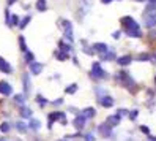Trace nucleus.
<instances>
[{
  "instance_id": "8fccbe9b",
  "label": "nucleus",
  "mask_w": 156,
  "mask_h": 141,
  "mask_svg": "<svg viewBox=\"0 0 156 141\" xmlns=\"http://www.w3.org/2000/svg\"><path fill=\"white\" fill-rule=\"evenodd\" d=\"M154 82H156V76H154Z\"/></svg>"
},
{
  "instance_id": "79ce46f5",
  "label": "nucleus",
  "mask_w": 156,
  "mask_h": 141,
  "mask_svg": "<svg viewBox=\"0 0 156 141\" xmlns=\"http://www.w3.org/2000/svg\"><path fill=\"white\" fill-rule=\"evenodd\" d=\"M60 124H62V125H66V124H68V120H66V117H63V119L60 120Z\"/></svg>"
},
{
  "instance_id": "7ed1b4c3",
  "label": "nucleus",
  "mask_w": 156,
  "mask_h": 141,
  "mask_svg": "<svg viewBox=\"0 0 156 141\" xmlns=\"http://www.w3.org/2000/svg\"><path fill=\"white\" fill-rule=\"evenodd\" d=\"M60 22V25H62V29H63V33H65V36H66V40L68 41H73L74 40V35H73V24H71V21H68V19H58Z\"/></svg>"
},
{
  "instance_id": "473e14b6",
  "label": "nucleus",
  "mask_w": 156,
  "mask_h": 141,
  "mask_svg": "<svg viewBox=\"0 0 156 141\" xmlns=\"http://www.w3.org/2000/svg\"><path fill=\"white\" fill-rule=\"evenodd\" d=\"M153 11H156V5L154 3H148L147 8H145V13H153Z\"/></svg>"
},
{
  "instance_id": "72a5a7b5",
  "label": "nucleus",
  "mask_w": 156,
  "mask_h": 141,
  "mask_svg": "<svg viewBox=\"0 0 156 141\" xmlns=\"http://www.w3.org/2000/svg\"><path fill=\"white\" fill-rule=\"evenodd\" d=\"M128 116H129V119H131V120H136V117L139 116V111H137V109H133Z\"/></svg>"
},
{
  "instance_id": "c9c22d12",
  "label": "nucleus",
  "mask_w": 156,
  "mask_h": 141,
  "mask_svg": "<svg viewBox=\"0 0 156 141\" xmlns=\"http://www.w3.org/2000/svg\"><path fill=\"white\" fill-rule=\"evenodd\" d=\"M62 103H63V98H57V100L52 101V105H54V106H60Z\"/></svg>"
},
{
  "instance_id": "4be33fe9",
  "label": "nucleus",
  "mask_w": 156,
  "mask_h": 141,
  "mask_svg": "<svg viewBox=\"0 0 156 141\" xmlns=\"http://www.w3.org/2000/svg\"><path fill=\"white\" fill-rule=\"evenodd\" d=\"M24 60H25V63H32V62H35V54L32 52V51H27V52H24Z\"/></svg>"
},
{
  "instance_id": "f8f14e48",
  "label": "nucleus",
  "mask_w": 156,
  "mask_h": 141,
  "mask_svg": "<svg viewBox=\"0 0 156 141\" xmlns=\"http://www.w3.org/2000/svg\"><path fill=\"white\" fill-rule=\"evenodd\" d=\"M99 105L103 108H112L114 106V98L109 97V95H104V97L99 98Z\"/></svg>"
},
{
  "instance_id": "a878e982",
  "label": "nucleus",
  "mask_w": 156,
  "mask_h": 141,
  "mask_svg": "<svg viewBox=\"0 0 156 141\" xmlns=\"http://www.w3.org/2000/svg\"><path fill=\"white\" fill-rule=\"evenodd\" d=\"M101 59H103V60H114L117 57H115V52L114 51H107L106 54H101Z\"/></svg>"
},
{
  "instance_id": "f3484780",
  "label": "nucleus",
  "mask_w": 156,
  "mask_h": 141,
  "mask_svg": "<svg viewBox=\"0 0 156 141\" xmlns=\"http://www.w3.org/2000/svg\"><path fill=\"white\" fill-rule=\"evenodd\" d=\"M120 120H122V117L118 116V114H112V116H109V117L106 119V122H107V124L111 125V127L118 125V124H120Z\"/></svg>"
},
{
  "instance_id": "de8ad7c7",
  "label": "nucleus",
  "mask_w": 156,
  "mask_h": 141,
  "mask_svg": "<svg viewBox=\"0 0 156 141\" xmlns=\"http://www.w3.org/2000/svg\"><path fill=\"white\" fill-rule=\"evenodd\" d=\"M134 2H145V0H134Z\"/></svg>"
},
{
  "instance_id": "ddd939ff",
  "label": "nucleus",
  "mask_w": 156,
  "mask_h": 141,
  "mask_svg": "<svg viewBox=\"0 0 156 141\" xmlns=\"http://www.w3.org/2000/svg\"><path fill=\"white\" fill-rule=\"evenodd\" d=\"M19 114H21V117H22V119H30V117L33 116V111H32L29 106H24V105H21Z\"/></svg>"
},
{
  "instance_id": "e433bc0d",
  "label": "nucleus",
  "mask_w": 156,
  "mask_h": 141,
  "mask_svg": "<svg viewBox=\"0 0 156 141\" xmlns=\"http://www.w3.org/2000/svg\"><path fill=\"white\" fill-rule=\"evenodd\" d=\"M140 131H144L145 135H150V128L145 127V125H140Z\"/></svg>"
},
{
  "instance_id": "f704fd0d",
  "label": "nucleus",
  "mask_w": 156,
  "mask_h": 141,
  "mask_svg": "<svg viewBox=\"0 0 156 141\" xmlns=\"http://www.w3.org/2000/svg\"><path fill=\"white\" fill-rule=\"evenodd\" d=\"M117 114L118 116H128V114H129V111H128V109H125V108H122V109H118V112H117Z\"/></svg>"
},
{
  "instance_id": "20e7f679",
  "label": "nucleus",
  "mask_w": 156,
  "mask_h": 141,
  "mask_svg": "<svg viewBox=\"0 0 156 141\" xmlns=\"http://www.w3.org/2000/svg\"><path fill=\"white\" fill-rule=\"evenodd\" d=\"M98 133L104 138H111L112 136V127L107 124V122H103V124L98 125Z\"/></svg>"
},
{
  "instance_id": "2eb2a0df",
  "label": "nucleus",
  "mask_w": 156,
  "mask_h": 141,
  "mask_svg": "<svg viewBox=\"0 0 156 141\" xmlns=\"http://www.w3.org/2000/svg\"><path fill=\"white\" fill-rule=\"evenodd\" d=\"M93 49H95V52L106 54V52L109 51V46H107L106 43H95V44H93Z\"/></svg>"
},
{
  "instance_id": "cd10ccee",
  "label": "nucleus",
  "mask_w": 156,
  "mask_h": 141,
  "mask_svg": "<svg viewBox=\"0 0 156 141\" xmlns=\"http://www.w3.org/2000/svg\"><path fill=\"white\" fill-rule=\"evenodd\" d=\"M137 60L139 62H148V60H151V55L148 52H142V54L137 55Z\"/></svg>"
},
{
  "instance_id": "a211bd4d",
  "label": "nucleus",
  "mask_w": 156,
  "mask_h": 141,
  "mask_svg": "<svg viewBox=\"0 0 156 141\" xmlns=\"http://www.w3.org/2000/svg\"><path fill=\"white\" fill-rule=\"evenodd\" d=\"M55 54V57H57V60H60V62H66L68 59H69V52H65V51H55L54 52Z\"/></svg>"
},
{
  "instance_id": "c03bdc74",
  "label": "nucleus",
  "mask_w": 156,
  "mask_h": 141,
  "mask_svg": "<svg viewBox=\"0 0 156 141\" xmlns=\"http://www.w3.org/2000/svg\"><path fill=\"white\" fill-rule=\"evenodd\" d=\"M101 2H103L104 5H107V3H111V2H112V0H101Z\"/></svg>"
},
{
  "instance_id": "39448f33",
  "label": "nucleus",
  "mask_w": 156,
  "mask_h": 141,
  "mask_svg": "<svg viewBox=\"0 0 156 141\" xmlns=\"http://www.w3.org/2000/svg\"><path fill=\"white\" fill-rule=\"evenodd\" d=\"M48 117H49V125H48V128H52V124H54V122L62 120L63 117H66V116H65V112H62V111H54V112H51Z\"/></svg>"
},
{
  "instance_id": "b1692460",
  "label": "nucleus",
  "mask_w": 156,
  "mask_h": 141,
  "mask_svg": "<svg viewBox=\"0 0 156 141\" xmlns=\"http://www.w3.org/2000/svg\"><path fill=\"white\" fill-rule=\"evenodd\" d=\"M17 41H19V48H21V51H22V52H27V51H29V48H27V43H25V38H24L22 35H19Z\"/></svg>"
},
{
  "instance_id": "6e6552de",
  "label": "nucleus",
  "mask_w": 156,
  "mask_h": 141,
  "mask_svg": "<svg viewBox=\"0 0 156 141\" xmlns=\"http://www.w3.org/2000/svg\"><path fill=\"white\" fill-rule=\"evenodd\" d=\"M22 84H24V95L27 98V97H29V93H30V89H32V86H30V76L27 73L22 74Z\"/></svg>"
},
{
  "instance_id": "9b49d317",
  "label": "nucleus",
  "mask_w": 156,
  "mask_h": 141,
  "mask_svg": "<svg viewBox=\"0 0 156 141\" xmlns=\"http://www.w3.org/2000/svg\"><path fill=\"white\" fill-rule=\"evenodd\" d=\"M29 71H30L32 74H41V71H43V63H40V62H32V63L29 65Z\"/></svg>"
},
{
  "instance_id": "09e8293b",
  "label": "nucleus",
  "mask_w": 156,
  "mask_h": 141,
  "mask_svg": "<svg viewBox=\"0 0 156 141\" xmlns=\"http://www.w3.org/2000/svg\"><path fill=\"white\" fill-rule=\"evenodd\" d=\"M0 141H5V138H2V139H0Z\"/></svg>"
},
{
  "instance_id": "5701e85b",
  "label": "nucleus",
  "mask_w": 156,
  "mask_h": 141,
  "mask_svg": "<svg viewBox=\"0 0 156 141\" xmlns=\"http://www.w3.org/2000/svg\"><path fill=\"white\" fill-rule=\"evenodd\" d=\"M30 21H32V16H29V14H27L25 17H22V19H21V22H19V29H22V30H24L25 27L30 24Z\"/></svg>"
},
{
  "instance_id": "412c9836",
  "label": "nucleus",
  "mask_w": 156,
  "mask_h": 141,
  "mask_svg": "<svg viewBox=\"0 0 156 141\" xmlns=\"http://www.w3.org/2000/svg\"><path fill=\"white\" fill-rule=\"evenodd\" d=\"M36 10L38 11H41V13H44L46 10H48V2L46 0H36Z\"/></svg>"
},
{
  "instance_id": "49530a36",
  "label": "nucleus",
  "mask_w": 156,
  "mask_h": 141,
  "mask_svg": "<svg viewBox=\"0 0 156 141\" xmlns=\"http://www.w3.org/2000/svg\"><path fill=\"white\" fill-rule=\"evenodd\" d=\"M148 2H150V3H154V5H156V0H148Z\"/></svg>"
},
{
  "instance_id": "393cba45",
  "label": "nucleus",
  "mask_w": 156,
  "mask_h": 141,
  "mask_svg": "<svg viewBox=\"0 0 156 141\" xmlns=\"http://www.w3.org/2000/svg\"><path fill=\"white\" fill-rule=\"evenodd\" d=\"M13 101L17 103V105H24V101H25V95L24 93H16V95L13 97Z\"/></svg>"
},
{
  "instance_id": "a18cd8bd",
  "label": "nucleus",
  "mask_w": 156,
  "mask_h": 141,
  "mask_svg": "<svg viewBox=\"0 0 156 141\" xmlns=\"http://www.w3.org/2000/svg\"><path fill=\"white\" fill-rule=\"evenodd\" d=\"M57 141H68L66 138H60V139H57Z\"/></svg>"
},
{
  "instance_id": "37998d69",
  "label": "nucleus",
  "mask_w": 156,
  "mask_h": 141,
  "mask_svg": "<svg viewBox=\"0 0 156 141\" xmlns=\"http://www.w3.org/2000/svg\"><path fill=\"white\" fill-rule=\"evenodd\" d=\"M148 139H150V141H156V136H153V135H148Z\"/></svg>"
},
{
  "instance_id": "bb28decb",
  "label": "nucleus",
  "mask_w": 156,
  "mask_h": 141,
  "mask_svg": "<svg viewBox=\"0 0 156 141\" xmlns=\"http://www.w3.org/2000/svg\"><path fill=\"white\" fill-rule=\"evenodd\" d=\"M14 127L19 130V131H22V133H24V131H27V124H25V122H22V120L14 122Z\"/></svg>"
},
{
  "instance_id": "0eeeda50",
  "label": "nucleus",
  "mask_w": 156,
  "mask_h": 141,
  "mask_svg": "<svg viewBox=\"0 0 156 141\" xmlns=\"http://www.w3.org/2000/svg\"><path fill=\"white\" fill-rule=\"evenodd\" d=\"M13 93L11 86L8 84L6 81H0V95H5V97H10Z\"/></svg>"
},
{
  "instance_id": "6ab92c4d",
  "label": "nucleus",
  "mask_w": 156,
  "mask_h": 141,
  "mask_svg": "<svg viewBox=\"0 0 156 141\" xmlns=\"http://www.w3.org/2000/svg\"><path fill=\"white\" fill-rule=\"evenodd\" d=\"M27 127H30L32 130H40V128H41V124H40V120H38V119L30 117L29 122H27Z\"/></svg>"
},
{
  "instance_id": "aec40b11",
  "label": "nucleus",
  "mask_w": 156,
  "mask_h": 141,
  "mask_svg": "<svg viewBox=\"0 0 156 141\" xmlns=\"http://www.w3.org/2000/svg\"><path fill=\"white\" fill-rule=\"evenodd\" d=\"M58 49H60V51H65V52H69V51L73 49V46H71V43H68V41H65V40H60V41H58Z\"/></svg>"
},
{
  "instance_id": "4468645a",
  "label": "nucleus",
  "mask_w": 156,
  "mask_h": 141,
  "mask_svg": "<svg viewBox=\"0 0 156 141\" xmlns=\"http://www.w3.org/2000/svg\"><path fill=\"white\" fill-rule=\"evenodd\" d=\"M131 62H133V57H131L129 54H128V55H122V57L117 59V63L120 65V67H128Z\"/></svg>"
},
{
  "instance_id": "7c9ffc66",
  "label": "nucleus",
  "mask_w": 156,
  "mask_h": 141,
  "mask_svg": "<svg viewBox=\"0 0 156 141\" xmlns=\"http://www.w3.org/2000/svg\"><path fill=\"white\" fill-rule=\"evenodd\" d=\"M35 101H36V103H38V105H40V106H46V105H48V103H49V101H48V100H46V98H44L43 95H40V93H38V95H36V98H35Z\"/></svg>"
},
{
  "instance_id": "c85d7f7f",
  "label": "nucleus",
  "mask_w": 156,
  "mask_h": 141,
  "mask_svg": "<svg viewBox=\"0 0 156 141\" xmlns=\"http://www.w3.org/2000/svg\"><path fill=\"white\" fill-rule=\"evenodd\" d=\"M10 130H11L10 122H2V124H0V131H2V133H8Z\"/></svg>"
},
{
  "instance_id": "9d476101",
  "label": "nucleus",
  "mask_w": 156,
  "mask_h": 141,
  "mask_svg": "<svg viewBox=\"0 0 156 141\" xmlns=\"http://www.w3.org/2000/svg\"><path fill=\"white\" fill-rule=\"evenodd\" d=\"M156 24V11L154 13H145V25L151 29V27Z\"/></svg>"
},
{
  "instance_id": "f03ea898",
  "label": "nucleus",
  "mask_w": 156,
  "mask_h": 141,
  "mask_svg": "<svg viewBox=\"0 0 156 141\" xmlns=\"http://www.w3.org/2000/svg\"><path fill=\"white\" fill-rule=\"evenodd\" d=\"M90 76L95 78V79H106L107 78V73L106 70L101 67L99 62H93V65H91V71H90Z\"/></svg>"
},
{
  "instance_id": "2f4dec72",
  "label": "nucleus",
  "mask_w": 156,
  "mask_h": 141,
  "mask_svg": "<svg viewBox=\"0 0 156 141\" xmlns=\"http://www.w3.org/2000/svg\"><path fill=\"white\" fill-rule=\"evenodd\" d=\"M74 92H77V84L76 82H73L71 86H68L65 89V93H74Z\"/></svg>"
},
{
  "instance_id": "58836bf2",
  "label": "nucleus",
  "mask_w": 156,
  "mask_h": 141,
  "mask_svg": "<svg viewBox=\"0 0 156 141\" xmlns=\"http://www.w3.org/2000/svg\"><path fill=\"white\" fill-rule=\"evenodd\" d=\"M85 141H95V136L91 135V133H87L85 135Z\"/></svg>"
},
{
  "instance_id": "c756f323",
  "label": "nucleus",
  "mask_w": 156,
  "mask_h": 141,
  "mask_svg": "<svg viewBox=\"0 0 156 141\" xmlns=\"http://www.w3.org/2000/svg\"><path fill=\"white\" fill-rule=\"evenodd\" d=\"M19 22H21L19 16H17V14H11V19H10V27H14V25L19 27Z\"/></svg>"
},
{
  "instance_id": "a19ab883",
  "label": "nucleus",
  "mask_w": 156,
  "mask_h": 141,
  "mask_svg": "<svg viewBox=\"0 0 156 141\" xmlns=\"http://www.w3.org/2000/svg\"><path fill=\"white\" fill-rule=\"evenodd\" d=\"M16 2H17V0H6V5H8V6H11V5H14Z\"/></svg>"
},
{
  "instance_id": "423d86ee",
  "label": "nucleus",
  "mask_w": 156,
  "mask_h": 141,
  "mask_svg": "<svg viewBox=\"0 0 156 141\" xmlns=\"http://www.w3.org/2000/svg\"><path fill=\"white\" fill-rule=\"evenodd\" d=\"M73 124H74L76 130H82V128L85 127V124H87V119H85L84 116H82V112H80V114L77 112L76 117H74V120H73Z\"/></svg>"
},
{
  "instance_id": "dca6fc26",
  "label": "nucleus",
  "mask_w": 156,
  "mask_h": 141,
  "mask_svg": "<svg viewBox=\"0 0 156 141\" xmlns=\"http://www.w3.org/2000/svg\"><path fill=\"white\" fill-rule=\"evenodd\" d=\"M95 114H96V109L93 106H87V108H84V111H82V116H84L85 119L95 117Z\"/></svg>"
},
{
  "instance_id": "1a4fd4ad",
  "label": "nucleus",
  "mask_w": 156,
  "mask_h": 141,
  "mask_svg": "<svg viewBox=\"0 0 156 141\" xmlns=\"http://www.w3.org/2000/svg\"><path fill=\"white\" fill-rule=\"evenodd\" d=\"M0 71L5 73V74H11L13 73V67L8 63L3 57H0Z\"/></svg>"
},
{
  "instance_id": "ea45409f",
  "label": "nucleus",
  "mask_w": 156,
  "mask_h": 141,
  "mask_svg": "<svg viewBox=\"0 0 156 141\" xmlns=\"http://www.w3.org/2000/svg\"><path fill=\"white\" fill-rule=\"evenodd\" d=\"M120 33H122L120 30H115V32L112 33V38H115V40H117V38H120Z\"/></svg>"
},
{
  "instance_id": "4c0bfd02",
  "label": "nucleus",
  "mask_w": 156,
  "mask_h": 141,
  "mask_svg": "<svg viewBox=\"0 0 156 141\" xmlns=\"http://www.w3.org/2000/svg\"><path fill=\"white\" fill-rule=\"evenodd\" d=\"M84 52L88 54V55H91V54H95V49L93 48H84Z\"/></svg>"
},
{
  "instance_id": "f257e3e1",
  "label": "nucleus",
  "mask_w": 156,
  "mask_h": 141,
  "mask_svg": "<svg viewBox=\"0 0 156 141\" xmlns=\"http://www.w3.org/2000/svg\"><path fill=\"white\" fill-rule=\"evenodd\" d=\"M122 25L125 27V32L128 36H131V38H140L142 36V32H140V25L137 24L131 16H123L120 19Z\"/></svg>"
}]
</instances>
